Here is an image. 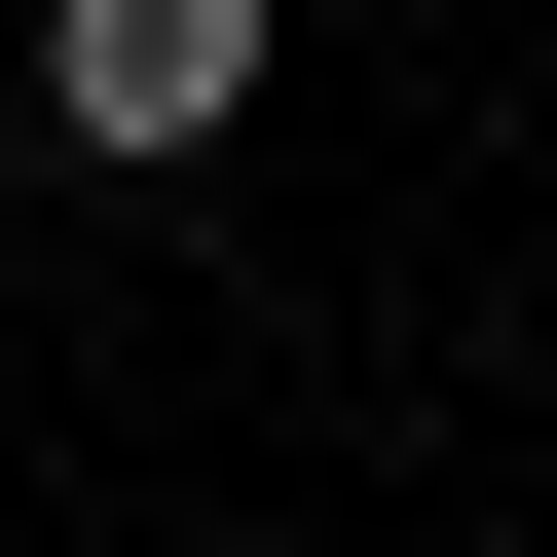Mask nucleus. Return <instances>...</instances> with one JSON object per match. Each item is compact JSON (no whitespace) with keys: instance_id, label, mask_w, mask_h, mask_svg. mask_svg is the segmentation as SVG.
Masks as SVG:
<instances>
[{"instance_id":"f257e3e1","label":"nucleus","mask_w":557,"mask_h":557,"mask_svg":"<svg viewBox=\"0 0 557 557\" xmlns=\"http://www.w3.org/2000/svg\"><path fill=\"white\" fill-rule=\"evenodd\" d=\"M260 0H38V149H112V186H186V149H260Z\"/></svg>"}]
</instances>
